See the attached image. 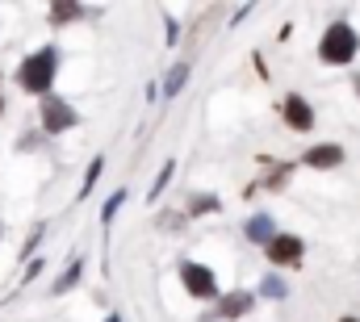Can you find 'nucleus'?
Instances as JSON below:
<instances>
[{"label": "nucleus", "mask_w": 360, "mask_h": 322, "mask_svg": "<svg viewBox=\"0 0 360 322\" xmlns=\"http://www.w3.org/2000/svg\"><path fill=\"white\" fill-rule=\"evenodd\" d=\"M55 51L51 46H42V51H34L25 63H21V72H17V84L25 88V92H51V80H55Z\"/></svg>", "instance_id": "1"}, {"label": "nucleus", "mask_w": 360, "mask_h": 322, "mask_svg": "<svg viewBox=\"0 0 360 322\" xmlns=\"http://www.w3.org/2000/svg\"><path fill=\"white\" fill-rule=\"evenodd\" d=\"M356 30L352 25H331L327 34H323V42H319V55H323V63H352V55H356Z\"/></svg>", "instance_id": "2"}, {"label": "nucleus", "mask_w": 360, "mask_h": 322, "mask_svg": "<svg viewBox=\"0 0 360 322\" xmlns=\"http://www.w3.org/2000/svg\"><path fill=\"white\" fill-rule=\"evenodd\" d=\"M80 117H76V109L68 105V101H59V96H46L42 101V126H46V134H63V130H72Z\"/></svg>", "instance_id": "3"}, {"label": "nucleus", "mask_w": 360, "mask_h": 322, "mask_svg": "<svg viewBox=\"0 0 360 322\" xmlns=\"http://www.w3.org/2000/svg\"><path fill=\"white\" fill-rule=\"evenodd\" d=\"M180 281H184V289H188L193 297H214V293H218L214 272L201 268V264H184V268H180Z\"/></svg>", "instance_id": "4"}, {"label": "nucleus", "mask_w": 360, "mask_h": 322, "mask_svg": "<svg viewBox=\"0 0 360 322\" xmlns=\"http://www.w3.org/2000/svg\"><path fill=\"white\" fill-rule=\"evenodd\" d=\"M302 251H306V247H302L297 235H276V239L269 243V259L276 268H293V264L302 259Z\"/></svg>", "instance_id": "5"}, {"label": "nucleus", "mask_w": 360, "mask_h": 322, "mask_svg": "<svg viewBox=\"0 0 360 322\" xmlns=\"http://www.w3.org/2000/svg\"><path fill=\"white\" fill-rule=\"evenodd\" d=\"M302 163H310V167H335V163H344V147H335V143H327V147H310L306 151V160Z\"/></svg>", "instance_id": "6"}, {"label": "nucleus", "mask_w": 360, "mask_h": 322, "mask_svg": "<svg viewBox=\"0 0 360 322\" xmlns=\"http://www.w3.org/2000/svg\"><path fill=\"white\" fill-rule=\"evenodd\" d=\"M285 117H289L293 130H310V126H314V113H310V105H306L302 96H289V101H285Z\"/></svg>", "instance_id": "7"}, {"label": "nucleus", "mask_w": 360, "mask_h": 322, "mask_svg": "<svg viewBox=\"0 0 360 322\" xmlns=\"http://www.w3.org/2000/svg\"><path fill=\"white\" fill-rule=\"evenodd\" d=\"M248 239L252 243H272L276 235H272V218H252L248 222Z\"/></svg>", "instance_id": "8"}, {"label": "nucleus", "mask_w": 360, "mask_h": 322, "mask_svg": "<svg viewBox=\"0 0 360 322\" xmlns=\"http://www.w3.org/2000/svg\"><path fill=\"white\" fill-rule=\"evenodd\" d=\"M184 76H188V67H184V63H176V67L168 72V80H164V96H176L180 84H184Z\"/></svg>", "instance_id": "9"}, {"label": "nucleus", "mask_w": 360, "mask_h": 322, "mask_svg": "<svg viewBox=\"0 0 360 322\" xmlns=\"http://www.w3.org/2000/svg\"><path fill=\"white\" fill-rule=\"evenodd\" d=\"M80 268H84V259H72V268H68V272H63V276L55 281V293H63V289H72V285L80 281Z\"/></svg>", "instance_id": "10"}, {"label": "nucleus", "mask_w": 360, "mask_h": 322, "mask_svg": "<svg viewBox=\"0 0 360 322\" xmlns=\"http://www.w3.org/2000/svg\"><path fill=\"white\" fill-rule=\"evenodd\" d=\"M248 306H252V302H248V297H243V293H235V297H231V302H222V314H226V318H235V314H243V310H248Z\"/></svg>", "instance_id": "11"}, {"label": "nucleus", "mask_w": 360, "mask_h": 322, "mask_svg": "<svg viewBox=\"0 0 360 322\" xmlns=\"http://www.w3.org/2000/svg\"><path fill=\"white\" fill-rule=\"evenodd\" d=\"M76 13H80V4H55V8H51V17H55V21H72Z\"/></svg>", "instance_id": "12"}, {"label": "nucleus", "mask_w": 360, "mask_h": 322, "mask_svg": "<svg viewBox=\"0 0 360 322\" xmlns=\"http://www.w3.org/2000/svg\"><path fill=\"white\" fill-rule=\"evenodd\" d=\"M168 180H172V163H164V172H160V180H155V188H151V197H160Z\"/></svg>", "instance_id": "13"}, {"label": "nucleus", "mask_w": 360, "mask_h": 322, "mask_svg": "<svg viewBox=\"0 0 360 322\" xmlns=\"http://www.w3.org/2000/svg\"><path fill=\"white\" fill-rule=\"evenodd\" d=\"M96 176H101V160H92V167H89V180H84V188H80V197H89V188L96 184Z\"/></svg>", "instance_id": "14"}, {"label": "nucleus", "mask_w": 360, "mask_h": 322, "mask_svg": "<svg viewBox=\"0 0 360 322\" xmlns=\"http://www.w3.org/2000/svg\"><path fill=\"white\" fill-rule=\"evenodd\" d=\"M122 197H126V193H113V197H109V205H105V222H109V218L117 214V205H122Z\"/></svg>", "instance_id": "15"}, {"label": "nucleus", "mask_w": 360, "mask_h": 322, "mask_svg": "<svg viewBox=\"0 0 360 322\" xmlns=\"http://www.w3.org/2000/svg\"><path fill=\"white\" fill-rule=\"evenodd\" d=\"M264 293H272V297H281V293H285V285H281L276 276H269V281H264Z\"/></svg>", "instance_id": "16"}, {"label": "nucleus", "mask_w": 360, "mask_h": 322, "mask_svg": "<svg viewBox=\"0 0 360 322\" xmlns=\"http://www.w3.org/2000/svg\"><path fill=\"white\" fill-rule=\"evenodd\" d=\"M197 210H201V214H205V210H218V201H214V197H205V201H193V214H197Z\"/></svg>", "instance_id": "17"}, {"label": "nucleus", "mask_w": 360, "mask_h": 322, "mask_svg": "<svg viewBox=\"0 0 360 322\" xmlns=\"http://www.w3.org/2000/svg\"><path fill=\"white\" fill-rule=\"evenodd\" d=\"M105 322H122V318H105Z\"/></svg>", "instance_id": "18"}, {"label": "nucleus", "mask_w": 360, "mask_h": 322, "mask_svg": "<svg viewBox=\"0 0 360 322\" xmlns=\"http://www.w3.org/2000/svg\"><path fill=\"white\" fill-rule=\"evenodd\" d=\"M344 322H356V318H344Z\"/></svg>", "instance_id": "19"}, {"label": "nucleus", "mask_w": 360, "mask_h": 322, "mask_svg": "<svg viewBox=\"0 0 360 322\" xmlns=\"http://www.w3.org/2000/svg\"><path fill=\"white\" fill-rule=\"evenodd\" d=\"M0 109H4V101H0Z\"/></svg>", "instance_id": "20"}, {"label": "nucleus", "mask_w": 360, "mask_h": 322, "mask_svg": "<svg viewBox=\"0 0 360 322\" xmlns=\"http://www.w3.org/2000/svg\"><path fill=\"white\" fill-rule=\"evenodd\" d=\"M356 88H360V80H356Z\"/></svg>", "instance_id": "21"}]
</instances>
